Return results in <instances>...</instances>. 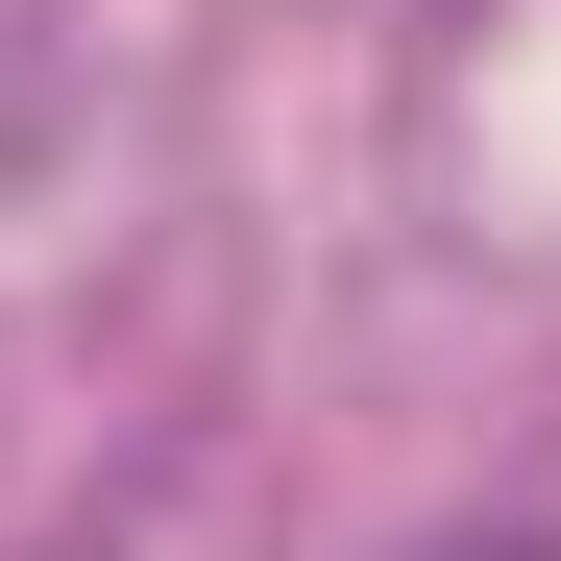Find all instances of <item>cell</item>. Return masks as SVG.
<instances>
[{
    "instance_id": "cell-1",
    "label": "cell",
    "mask_w": 561,
    "mask_h": 561,
    "mask_svg": "<svg viewBox=\"0 0 561 561\" xmlns=\"http://www.w3.org/2000/svg\"><path fill=\"white\" fill-rule=\"evenodd\" d=\"M463 561H561V537H463Z\"/></svg>"
}]
</instances>
